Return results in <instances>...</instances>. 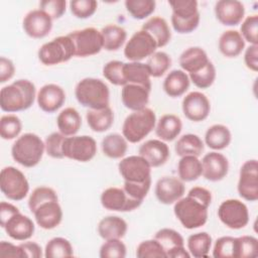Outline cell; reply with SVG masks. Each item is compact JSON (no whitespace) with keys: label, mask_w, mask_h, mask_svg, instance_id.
I'll return each instance as SVG.
<instances>
[{"label":"cell","mask_w":258,"mask_h":258,"mask_svg":"<svg viewBox=\"0 0 258 258\" xmlns=\"http://www.w3.org/2000/svg\"><path fill=\"white\" fill-rule=\"evenodd\" d=\"M185 191L183 181L174 176H163L155 184L156 199L164 205H171L182 198Z\"/></svg>","instance_id":"cell-17"},{"label":"cell","mask_w":258,"mask_h":258,"mask_svg":"<svg viewBox=\"0 0 258 258\" xmlns=\"http://www.w3.org/2000/svg\"><path fill=\"white\" fill-rule=\"evenodd\" d=\"M200 19H201L200 13L198 15L194 16L192 18L186 19V20H181V19H178L171 15V24H172L173 29L176 32L189 33L197 29V27L199 26V23H200Z\"/></svg>","instance_id":"cell-58"},{"label":"cell","mask_w":258,"mask_h":258,"mask_svg":"<svg viewBox=\"0 0 258 258\" xmlns=\"http://www.w3.org/2000/svg\"><path fill=\"white\" fill-rule=\"evenodd\" d=\"M204 142L196 134H184L175 143L174 149L178 156L194 155L199 157L204 151Z\"/></svg>","instance_id":"cell-38"},{"label":"cell","mask_w":258,"mask_h":258,"mask_svg":"<svg viewBox=\"0 0 258 258\" xmlns=\"http://www.w3.org/2000/svg\"><path fill=\"white\" fill-rule=\"evenodd\" d=\"M17 213H19V210L17 207H15L14 205H12L10 203L1 202V204H0V226L2 228H4L7 221Z\"/></svg>","instance_id":"cell-63"},{"label":"cell","mask_w":258,"mask_h":258,"mask_svg":"<svg viewBox=\"0 0 258 258\" xmlns=\"http://www.w3.org/2000/svg\"><path fill=\"white\" fill-rule=\"evenodd\" d=\"M181 108L183 115L188 120L201 122L208 118L211 111V104L205 94L194 91L183 98Z\"/></svg>","instance_id":"cell-15"},{"label":"cell","mask_w":258,"mask_h":258,"mask_svg":"<svg viewBox=\"0 0 258 258\" xmlns=\"http://www.w3.org/2000/svg\"><path fill=\"white\" fill-rule=\"evenodd\" d=\"M15 67L11 59L1 56L0 57V83H5L12 79L14 76Z\"/></svg>","instance_id":"cell-60"},{"label":"cell","mask_w":258,"mask_h":258,"mask_svg":"<svg viewBox=\"0 0 258 258\" xmlns=\"http://www.w3.org/2000/svg\"><path fill=\"white\" fill-rule=\"evenodd\" d=\"M74 255V250L71 242L62 237H54L50 239L44 249L46 258H67Z\"/></svg>","instance_id":"cell-40"},{"label":"cell","mask_w":258,"mask_h":258,"mask_svg":"<svg viewBox=\"0 0 258 258\" xmlns=\"http://www.w3.org/2000/svg\"><path fill=\"white\" fill-rule=\"evenodd\" d=\"M239 196L249 202L258 200V162L256 159L245 161L239 172L237 185Z\"/></svg>","instance_id":"cell-12"},{"label":"cell","mask_w":258,"mask_h":258,"mask_svg":"<svg viewBox=\"0 0 258 258\" xmlns=\"http://www.w3.org/2000/svg\"><path fill=\"white\" fill-rule=\"evenodd\" d=\"M244 62L246 67L253 71H258V44H250L244 53Z\"/></svg>","instance_id":"cell-59"},{"label":"cell","mask_w":258,"mask_h":258,"mask_svg":"<svg viewBox=\"0 0 258 258\" xmlns=\"http://www.w3.org/2000/svg\"><path fill=\"white\" fill-rule=\"evenodd\" d=\"M98 3L95 0H74L70 2L71 12L81 19L91 17L97 10Z\"/></svg>","instance_id":"cell-53"},{"label":"cell","mask_w":258,"mask_h":258,"mask_svg":"<svg viewBox=\"0 0 258 258\" xmlns=\"http://www.w3.org/2000/svg\"><path fill=\"white\" fill-rule=\"evenodd\" d=\"M212 202L211 191L203 186H194L187 196L174 203L173 212L180 224L188 230L204 226L208 221V209Z\"/></svg>","instance_id":"cell-1"},{"label":"cell","mask_w":258,"mask_h":258,"mask_svg":"<svg viewBox=\"0 0 258 258\" xmlns=\"http://www.w3.org/2000/svg\"><path fill=\"white\" fill-rule=\"evenodd\" d=\"M0 256L1 257H12V258H23L22 251L18 246L9 243L7 241H1L0 243Z\"/></svg>","instance_id":"cell-61"},{"label":"cell","mask_w":258,"mask_h":258,"mask_svg":"<svg viewBox=\"0 0 258 258\" xmlns=\"http://www.w3.org/2000/svg\"><path fill=\"white\" fill-rule=\"evenodd\" d=\"M126 252V245L121 239H111L106 240V242L102 244L99 256L101 258H124Z\"/></svg>","instance_id":"cell-51"},{"label":"cell","mask_w":258,"mask_h":258,"mask_svg":"<svg viewBox=\"0 0 258 258\" xmlns=\"http://www.w3.org/2000/svg\"><path fill=\"white\" fill-rule=\"evenodd\" d=\"M136 256L138 258H166V253L161 244L153 238L142 241L138 245Z\"/></svg>","instance_id":"cell-49"},{"label":"cell","mask_w":258,"mask_h":258,"mask_svg":"<svg viewBox=\"0 0 258 258\" xmlns=\"http://www.w3.org/2000/svg\"><path fill=\"white\" fill-rule=\"evenodd\" d=\"M151 185V178L147 179L143 182H130L124 181L123 188L124 190L133 199L143 202L145 197L147 196Z\"/></svg>","instance_id":"cell-56"},{"label":"cell","mask_w":258,"mask_h":258,"mask_svg":"<svg viewBox=\"0 0 258 258\" xmlns=\"http://www.w3.org/2000/svg\"><path fill=\"white\" fill-rule=\"evenodd\" d=\"M89 127L95 132H105L114 122V113L110 107L103 109H89L86 114Z\"/></svg>","instance_id":"cell-32"},{"label":"cell","mask_w":258,"mask_h":258,"mask_svg":"<svg viewBox=\"0 0 258 258\" xmlns=\"http://www.w3.org/2000/svg\"><path fill=\"white\" fill-rule=\"evenodd\" d=\"M2 194L11 201L23 200L29 191V183L22 171L14 166H6L0 173Z\"/></svg>","instance_id":"cell-7"},{"label":"cell","mask_w":258,"mask_h":258,"mask_svg":"<svg viewBox=\"0 0 258 258\" xmlns=\"http://www.w3.org/2000/svg\"><path fill=\"white\" fill-rule=\"evenodd\" d=\"M102 206L115 212H130L137 209L142 202L131 198L123 187L111 186L106 188L100 198Z\"/></svg>","instance_id":"cell-14"},{"label":"cell","mask_w":258,"mask_h":258,"mask_svg":"<svg viewBox=\"0 0 258 258\" xmlns=\"http://www.w3.org/2000/svg\"><path fill=\"white\" fill-rule=\"evenodd\" d=\"M154 239H156L167 254L168 251L178 246H184V240L182 236L175 230L169 228H163L156 232ZM167 258V257H166Z\"/></svg>","instance_id":"cell-45"},{"label":"cell","mask_w":258,"mask_h":258,"mask_svg":"<svg viewBox=\"0 0 258 258\" xmlns=\"http://www.w3.org/2000/svg\"><path fill=\"white\" fill-rule=\"evenodd\" d=\"M209 61L207 52L200 46L188 47L179 56V64L182 71L188 74L202 70Z\"/></svg>","instance_id":"cell-25"},{"label":"cell","mask_w":258,"mask_h":258,"mask_svg":"<svg viewBox=\"0 0 258 258\" xmlns=\"http://www.w3.org/2000/svg\"><path fill=\"white\" fill-rule=\"evenodd\" d=\"M45 150L44 142L34 133H25L13 143L11 155L13 159L24 167H33L39 163Z\"/></svg>","instance_id":"cell-4"},{"label":"cell","mask_w":258,"mask_h":258,"mask_svg":"<svg viewBox=\"0 0 258 258\" xmlns=\"http://www.w3.org/2000/svg\"><path fill=\"white\" fill-rule=\"evenodd\" d=\"M141 29L147 31L154 38L157 47H163L170 41L171 32L168 23L160 16H153L149 18L142 25Z\"/></svg>","instance_id":"cell-31"},{"label":"cell","mask_w":258,"mask_h":258,"mask_svg":"<svg viewBox=\"0 0 258 258\" xmlns=\"http://www.w3.org/2000/svg\"><path fill=\"white\" fill-rule=\"evenodd\" d=\"M78 102L89 109H103L109 107L110 91L108 86L100 79L85 78L75 88Z\"/></svg>","instance_id":"cell-3"},{"label":"cell","mask_w":258,"mask_h":258,"mask_svg":"<svg viewBox=\"0 0 258 258\" xmlns=\"http://www.w3.org/2000/svg\"><path fill=\"white\" fill-rule=\"evenodd\" d=\"M215 14L223 25L235 26L242 22L245 7L238 0H220L215 4Z\"/></svg>","instance_id":"cell-19"},{"label":"cell","mask_w":258,"mask_h":258,"mask_svg":"<svg viewBox=\"0 0 258 258\" xmlns=\"http://www.w3.org/2000/svg\"><path fill=\"white\" fill-rule=\"evenodd\" d=\"M240 34L245 41L251 44H258V15L247 16L240 27Z\"/></svg>","instance_id":"cell-52"},{"label":"cell","mask_w":258,"mask_h":258,"mask_svg":"<svg viewBox=\"0 0 258 258\" xmlns=\"http://www.w3.org/2000/svg\"><path fill=\"white\" fill-rule=\"evenodd\" d=\"M124 62L120 60H110L103 67V76L115 86H125L126 82L123 74Z\"/></svg>","instance_id":"cell-50"},{"label":"cell","mask_w":258,"mask_h":258,"mask_svg":"<svg viewBox=\"0 0 258 258\" xmlns=\"http://www.w3.org/2000/svg\"><path fill=\"white\" fill-rule=\"evenodd\" d=\"M218 218L226 227L239 230L247 226L249 222V211L242 201L229 199L219 206Z\"/></svg>","instance_id":"cell-10"},{"label":"cell","mask_w":258,"mask_h":258,"mask_svg":"<svg viewBox=\"0 0 258 258\" xmlns=\"http://www.w3.org/2000/svg\"><path fill=\"white\" fill-rule=\"evenodd\" d=\"M73 56H75V47L69 35L57 36L42 44L38 49V58L45 66L66 62Z\"/></svg>","instance_id":"cell-6"},{"label":"cell","mask_w":258,"mask_h":258,"mask_svg":"<svg viewBox=\"0 0 258 258\" xmlns=\"http://www.w3.org/2000/svg\"><path fill=\"white\" fill-rule=\"evenodd\" d=\"M62 151L64 157L80 162H87L95 157L97 142L88 135L67 136L63 141Z\"/></svg>","instance_id":"cell-9"},{"label":"cell","mask_w":258,"mask_h":258,"mask_svg":"<svg viewBox=\"0 0 258 258\" xmlns=\"http://www.w3.org/2000/svg\"><path fill=\"white\" fill-rule=\"evenodd\" d=\"M188 78L196 87L200 89H208L215 82L216 68L214 63L210 60L202 70L196 73L188 74Z\"/></svg>","instance_id":"cell-47"},{"label":"cell","mask_w":258,"mask_h":258,"mask_svg":"<svg viewBox=\"0 0 258 258\" xmlns=\"http://www.w3.org/2000/svg\"><path fill=\"white\" fill-rule=\"evenodd\" d=\"M177 172L182 181H194L203 173L202 161L194 155L181 156L177 164Z\"/></svg>","instance_id":"cell-37"},{"label":"cell","mask_w":258,"mask_h":258,"mask_svg":"<svg viewBox=\"0 0 258 258\" xmlns=\"http://www.w3.org/2000/svg\"><path fill=\"white\" fill-rule=\"evenodd\" d=\"M3 229L10 238L17 241H25L32 237L35 226L30 218L19 212L7 221Z\"/></svg>","instance_id":"cell-24"},{"label":"cell","mask_w":258,"mask_h":258,"mask_svg":"<svg viewBox=\"0 0 258 258\" xmlns=\"http://www.w3.org/2000/svg\"><path fill=\"white\" fill-rule=\"evenodd\" d=\"M23 258H40L42 256L41 247L35 242H24L19 245Z\"/></svg>","instance_id":"cell-62"},{"label":"cell","mask_w":258,"mask_h":258,"mask_svg":"<svg viewBox=\"0 0 258 258\" xmlns=\"http://www.w3.org/2000/svg\"><path fill=\"white\" fill-rule=\"evenodd\" d=\"M212 237L207 232H200L187 238V251L195 258L208 257L212 247Z\"/></svg>","instance_id":"cell-39"},{"label":"cell","mask_w":258,"mask_h":258,"mask_svg":"<svg viewBox=\"0 0 258 258\" xmlns=\"http://www.w3.org/2000/svg\"><path fill=\"white\" fill-rule=\"evenodd\" d=\"M138 153L149 163L151 167H158L167 161L169 157V148L162 140L150 139L145 141L139 147Z\"/></svg>","instance_id":"cell-21"},{"label":"cell","mask_w":258,"mask_h":258,"mask_svg":"<svg viewBox=\"0 0 258 258\" xmlns=\"http://www.w3.org/2000/svg\"><path fill=\"white\" fill-rule=\"evenodd\" d=\"M182 123L174 114L162 115L155 125V134L162 141H172L181 132Z\"/></svg>","instance_id":"cell-29"},{"label":"cell","mask_w":258,"mask_h":258,"mask_svg":"<svg viewBox=\"0 0 258 258\" xmlns=\"http://www.w3.org/2000/svg\"><path fill=\"white\" fill-rule=\"evenodd\" d=\"M123 74L126 84H135L151 90V81L146 63L141 61L124 62Z\"/></svg>","instance_id":"cell-30"},{"label":"cell","mask_w":258,"mask_h":258,"mask_svg":"<svg viewBox=\"0 0 258 258\" xmlns=\"http://www.w3.org/2000/svg\"><path fill=\"white\" fill-rule=\"evenodd\" d=\"M238 240L235 237L223 236L217 239L213 249L215 258H237Z\"/></svg>","instance_id":"cell-42"},{"label":"cell","mask_w":258,"mask_h":258,"mask_svg":"<svg viewBox=\"0 0 258 258\" xmlns=\"http://www.w3.org/2000/svg\"><path fill=\"white\" fill-rule=\"evenodd\" d=\"M100 31L103 39V48L108 51L118 50L127 38L126 30L116 24H108Z\"/></svg>","instance_id":"cell-35"},{"label":"cell","mask_w":258,"mask_h":258,"mask_svg":"<svg viewBox=\"0 0 258 258\" xmlns=\"http://www.w3.org/2000/svg\"><path fill=\"white\" fill-rule=\"evenodd\" d=\"M66 0H43L39 2V9L49 15L52 20L61 17L66 12Z\"/></svg>","instance_id":"cell-57"},{"label":"cell","mask_w":258,"mask_h":258,"mask_svg":"<svg viewBox=\"0 0 258 258\" xmlns=\"http://www.w3.org/2000/svg\"><path fill=\"white\" fill-rule=\"evenodd\" d=\"M103 153L113 159L122 158L127 152V140L123 135L118 133H111L106 135L101 143Z\"/></svg>","instance_id":"cell-36"},{"label":"cell","mask_w":258,"mask_h":258,"mask_svg":"<svg viewBox=\"0 0 258 258\" xmlns=\"http://www.w3.org/2000/svg\"><path fill=\"white\" fill-rule=\"evenodd\" d=\"M149 89L135 84H126L121 91V100L123 105L131 110L138 111L146 108L149 102Z\"/></svg>","instance_id":"cell-23"},{"label":"cell","mask_w":258,"mask_h":258,"mask_svg":"<svg viewBox=\"0 0 258 258\" xmlns=\"http://www.w3.org/2000/svg\"><path fill=\"white\" fill-rule=\"evenodd\" d=\"M49 201H58L55 190L48 186H38L32 190L28 199V208L33 214L40 205Z\"/></svg>","instance_id":"cell-48"},{"label":"cell","mask_w":258,"mask_h":258,"mask_svg":"<svg viewBox=\"0 0 258 258\" xmlns=\"http://www.w3.org/2000/svg\"><path fill=\"white\" fill-rule=\"evenodd\" d=\"M157 44L154 38L145 30L141 29L133 33L124 47V55L130 61H140L149 57L156 51Z\"/></svg>","instance_id":"cell-11"},{"label":"cell","mask_w":258,"mask_h":258,"mask_svg":"<svg viewBox=\"0 0 258 258\" xmlns=\"http://www.w3.org/2000/svg\"><path fill=\"white\" fill-rule=\"evenodd\" d=\"M24 32L32 38L45 37L52 28V19L41 9L29 11L22 23Z\"/></svg>","instance_id":"cell-16"},{"label":"cell","mask_w":258,"mask_h":258,"mask_svg":"<svg viewBox=\"0 0 258 258\" xmlns=\"http://www.w3.org/2000/svg\"><path fill=\"white\" fill-rule=\"evenodd\" d=\"M38 107L46 113L57 111L66 101L63 89L56 84H46L40 88L36 96Z\"/></svg>","instance_id":"cell-20"},{"label":"cell","mask_w":258,"mask_h":258,"mask_svg":"<svg viewBox=\"0 0 258 258\" xmlns=\"http://www.w3.org/2000/svg\"><path fill=\"white\" fill-rule=\"evenodd\" d=\"M66 137L67 136H64L60 132H53L49 134L44 141L45 151L47 155L52 158H63L64 155L62 151V145Z\"/></svg>","instance_id":"cell-54"},{"label":"cell","mask_w":258,"mask_h":258,"mask_svg":"<svg viewBox=\"0 0 258 258\" xmlns=\"http://www.w3.org/2000/svg\"><path fill=\"white\" fill-rule=\"evenodd\" d=\"M73 40L75 56L86 57L97 54L103 48L101 31L95 27H87L72 31L68 34Z\"/></svg>","instance_id":"cell-8"},{"label":"cell","mask_w":258,"mask_h":258,"mask_svg":"<svg viewBox=\"0 0 258 258\" xmlns=\"http://www.w3.org/2000/svg\"><path fill=\"white\" fill-rule=\"evenodd\" d=\"M188 75L182 70H173L167 74L163 81V90L171 98L182 96L189 88Z\"/></svg>","instance_id":"cell-28"},{"label":"cell","mask_w":258,"mask_h":258,"mask_svg":"<svg viewBox=\"0 0 258 258\" xmlns=\"http://www.w3.org/2000/svg\"><path fill=\"white\" fill-rule=\"evenodd\" d=\"M22 130L21 120L13 114L4 115L0 119V135L5 140H11L20 134Z\"/></svg>","instance_id":"cell-46"},{"label":"cell","mask_w":258,"mask_h":258,"mask_svg":"<svg viewBox=\"0 0 258 258\" xmlns=\"http://www.w3.org/2000/svg\"><path fill=\"white\" fill-rule=\"evenodd\" d=\"M238 240L237 258H254L258 255V240L253 236H241Z\"/></svg>","instance_id":"cell-55"},{"label":"cell","mask_w":258,"mask_h":258,"mask_svg":"<svg viewBox=\"0 0 258 258\" xmlns=\"http://www.w3.org/2000/svg\"><path fill=\"white\" fill-rule=\"evenodd\" d=\"M127 223L118 216H107L98 224V234L104 240L122 239L127 232Z\"/></svg>","instance_id":"cell-26"},{"label":"cell","mask_w":258,"mask_h":258,"mask_svg":"<svg viewBox=\"0 0 258 258\" xmlns=\"http://www.w3.org/2000/svg\"><path fill=\"white\" fill-rule=\"evenodd\" d=\"M232 139L229 128L222 124H215L208 128L205 134V143L214 150H222L230 144Z\"/></svg>","instance_id":"cell-34"},{"label":"cell","mask_w":258,"mask_h":258,"mask_svg":"<svg viewBox=\"0 0 258 258\" xmlns=\"http://www.w3.org/2000/svg\"><path fill=\"white\" fill-rule=\"evenodd\" d=\"M156 125V115L150 108L133 111L124 120L122 135L131 143L140 142L144 139Z\"/></svg>","instance_id":"cell-5"},{"label":"cell","mask_w":258,"mask_h":258,"mask_svg":"<svg viewBox=\"0 0 258 258\" xmlns=\"http://www.w3.org/2000/svg\"><path fill=\"white\" fill-rule=\"evenodd\" d=\"M35 86L28 80H17L0 91L2 111L13 113L30 108L36 98Z\"/></svg>","instance_id":"cell-2"},{"label":"cell","mask_w":258,"mask_h":258,"mask_svg":"<svg viewBox=\"0 0 258 258\" xmlns=\"http://www.w3.org/2000/svg\"><path fill=\"white\" fill-rule=\"evenodd\" d=\"M56 125L64 136H74L82 126V117L75 108L68 107L58 114Z\"/></svg>","instance_id":"cell-33"},{"label":"cell","mask_w":258,"mask_h":258,"mask_svg":"<svg viewBox=\"0 0 258 258\" xmlns=\"http://www.w3.org/2000/svg\"><path fill=\"white\" fill-rule=\"evenodd\" d=\"M171 66L170 56L164 51H155L151 54L146 62L150 77L159 78L163 76Z\"/></svg>","instance_id":"cell-41"},{"label":"cell","mask_w":258,"mask_h":258,"mask_svg":"<svg viewBox=\"0 0 258 258\" xmlns=\"http://www.w3.org/2000/svg\"><path fill=\"white\" fill-rule=\"evenodd\" d=\"M118 169L124 181L143 182L151 178V166L140 155H130L121 159Z\"/></svg>","instance_id":"cell-13"},{"label":"cell","mask_w":258,"mask_h":258,"mask_svg":"<svg viewBox=\"0 0 258 258\" xmlns=\"http://www.w3.org/2000/svg\"><path fill=\"white\" fill-rule=\"evenodd\" d=\"M154 0H126L125 7L134 19H144L150 16L155 10Z\"/></svg>","instance_id":"cell-43"},{"label":"cell","mask_w":258,"mask_h":258,"mask_svg":"<svg viewBox=\"0 0 258 258\" xmlns=\"http://www.w3.org/2000/svg\"><path fill=\"white\" fill-rule=\"evenodd\" d=\"M202 175L210 181L222 180L229 171V161L227 157L217 151L207 153L202 159Z\"/></svg>","instance_id":"cell-18"},{"label":"cell","mask_w":258,"mask_h":258,"mask_svg":"<svg viewBox=\"0 0 258 258\" xmlns=\"http://www.w3.org/2000/svg\"><path fill=\"white\" fill-rule=\"evenodd\" d=\"M220 52L226 57H236L245 48V40L237 30L224 31L218 42Z\"/></svg>","instance_id":"cell-27"},{"label":"cell","mask_w":258,"mask_h":258,"mask_svg":"<svg viewBox=\"0 0 258 258\" xmlns=\"http://www.w3.org/2000/svg\"><path fill=\"white\" fill-rule=\"evenodd\" d=\"M168 4L172 9L171 15L181 20L190 19L200 13L196 0H170Z\"/></svg>","instance_id":"cell-44"},{"label":"cell","mask_w":258,"mask_h":258,"mask_svg":"<svg viewBox=\"0 0 258 258\" xmlns=\"http://www.w3.org/2000/svg\"><path fill=\"white\" fill-rule=\"evenodd\" d=\"M33 215L36 224L44 230L54 229L62 220V210L58 201H49L40 205Z\"/></svg>","instance_id":"cell-22"}]
</instances>
